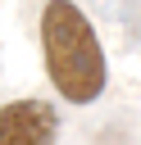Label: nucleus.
Segmentation results:
<instances>
[{"instance_id": "nucleus-1", "label": "nucleus", "mask_w": 141, "mask_h": 145, "mask_svg": "<svg viewBox=\"0 0 141 145\" xmlns=\"http://www.w3.org/2000/svg\"><path fill=\"white\" fill-rule=\"evenodd\" d=\"M41 54L55 91L68 104H91L109 86V59L91 18L73 0H50L41 9Z\"/></svg>"}, {"instance_id": "nucleus-2", "label": "nucleus", "mask_w": 141, "mask_h": 145, "mask_svg": "<svg viewBox=\"0 0 141 145\" xmlns=\"http://www.w3.org/2000/svg\"><path fill=\"white\" fill-rule=\"evenodd\" d=\"M0 145H59V113L55 104L27 95L0 109Z\"/></svg>"}]
</instances>
